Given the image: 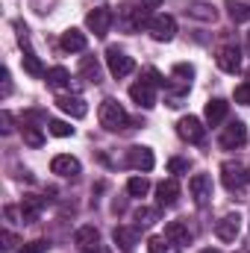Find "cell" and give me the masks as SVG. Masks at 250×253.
<instances>
[{"label": "cell", "instance_id": "1", "mask_svg": "<svg viewBox=\"0 0 250 253\" xmlns=\"http://www.w3.org/2000/svg\"><path fill=\"white\" fill-rule=\"evenodd\" d=\"M100 124L106 126V129H112V132H118V129H126L129 124V118H126L124 106L118 103V100H112V97H106L103 103H100Z\"/></svg>", "mask_w": 250, "mask_h": 253}, {"label": "cell", "instance_id": "2", "mask_svg": "<svg viewBox=\"0 0 250 253\" xmlns=\"http://www.w3.org/2000/svg\"><path fill=\"white\" fill-rule=\"evenodd\" d=\"M150 9L147 6H121V15H118V24L124 33H138L141 27L150 24Z\"/></svg>", "mask_w": 250, "mask_h": 253}, {"label": "cell", "instance_id": "3", "mask_svg": "<svg viewBox=\"0 0 250 253\" xmlns=\"http://www.w3.org/2000/svg\"><path fill=\"white\" fill-rule=\"evenodd\" d=\"M248 180H250V174L239 165V162H224V165H221V183H224L227 191L242 194L245 186H248Z\"/></svg>", "mask_w": 250, "mask_h": 253}, {"label": "cell", "instance_id": "4", "mask_svg": "<svg viewBox=\"0 0 250 253\" xmlns=\"http://www.w3.org/2000/svg\"><path fill=\"white\" fill-rule=\"evenodd\" d=\"M106 65H109V74H112L115 80H124V77H129V74L135 71L132 56H126L124 50H118V47H109V50H106Z\"/></svg>", "mask_w": 250, "mask_h": 253}, {"label": "cell", "instance_id": "5", "mask_svg": "<svg viewBox=\"0 0 250 253\" xmlns=\"http://www.w3.org/2000/svg\"><path fill=\"white\" fill-rule=\"evenodd\" d=\"M147 33L156 39V42H171L174 36H177V21L171 18V15H153L150 18V24H147Z\"/></svg>", "mask_w": 250, "mask_h": 253}, {"label": "cell", "instance_id": "6", "mask_svg": "<svg viewBox=\"0 0 250 253\" xmlns=\"http://www.w3.org/2000/svg\"><path fill=\"white\" fill-rule=\"evenodd\" d=\"M112 21H115V15H112V9H106V6H97L94 12H88V15H85V27H88L97 39H103V36L109 33Z\"/></svg>", "mask_w": 250, "mask_h": 253}, {"label": "cell", "instance_id": "7", "mask_svg": "<svg viewBox=\"0 0 250 253\" xmlns=\"http://www.w3.org/2000/svg\"><path fill=\"white\" fill-rule=\"evenodd\" d=\"M215 62H218V68L224 74H239L242 71V50L236 44H224V47H218Z\"/></svg>", "mask_w": 250, "mask_h": 253}, {"label": "cell", "instance_id": "8", "mask_svg": "<svg viewBox=\"0 0 250 253\" xmlns=\"http://www.w3.org/2000/svg\"><path fill=\"white\" fill-rule=\"evenodd\" d=\"M177 132H180V138H183V141H188V144H203V138H206V126L200 124V118H194V115L180 118Z\"/></svg>", "mask_w": 250, "mask_h": 253}, {"label": "cell", "instance_id": "9", "mask_svg": "<svg viewBox=\"0 0 250 253\" xmlns=\"http://www.w3.org/2000/svg\"><path fill=\"white\" fill-rule=\"evenodd\" d=\"M245 141H248V126H245V121H233V124L221 132V147L224 150H236Z\"/></svg>", "mask_w": 250, "mask_h": 253}, {"label": "cell", "instance_id": "10", "mask_svg": "<svg viewBox=\"0 0 250 253\" xmlns=\"http://www.w3.org/2000/svg\"><path fill=\"white\" fill-rule=\"evenodd\" d=\"M188 191H191V197H194L197 206H206V203L212 200V177H206V174H194L191 183H188Z\"/></svg>", "mask_w": 250, "mask_h": 253}, {"label": "cell", "instance_id": "11", "mask_svg": "<svg viewBox=\"0 0 250 253\" xmlns=\"http://www.w3.org/2000/svg\"><path fill=\"white\" fill-rule=\"evenodd\" d=\"M126 165L135 168V171H150L156 165V156L150 147H129L126 150Z\"/></svg>", "mask_w": 250, "mask_h": 253}, {"label": "cell", "instance_id": "12", "mask_svg": "<svg viewBox=\"0 0 250 253\" xmlns=\"http://www.w3.org/2000/svg\"><path fill=\"white\" fill-rule=\"evenodd\" d=\"M239 230H242V218H239V212H230V215H224V218L215 224V236H218L221 242H236Z\"/></svg>", "mask_w": 250, "mask_h": 253}, {"label": "cell", "instance_id": "13", "mask_svg": "<svg viewBox=\"0 0 250 253\" xmlns=\"http://www.w3.org/2000/svg\"><path fill=\"white\" fill-rule=\"evenodd\" d=\"M129 97H132L138 106H144V109H153V106H156V85H150L147 80H141V83L129 85Z\"/></svg>", "mask_w": 250, "mask_h": 253}, {"label": "cell", "instance_id": "14", "mask_svg": "<svg viewBox=\"0 0 250 253\" xmlns=\"http://www.w3.org/2000/svg\"><path fill=\"white\" fill-rule=\"evenodd\" d=\"M56 103H59V109H62L65 115H71V118H85L88 115V103L83 97H77V94H59Z\"/></svg>", "mask_w": 250, "mask_h": 253}, {"label": "cell", "instance_id": "15", "mask_svg": "<svg viewBox=\"0 0 250 253\" xmlns=\"http://www.w3.org/2000/svg\"><path fill=\"white\" fill-rule=\"evenodd\" d=\"M44 197H36V194H27L24 200H21V221L24 224H33V221H39V215H42V209H44Z\"/></svg>", "mask_w": 250, "mask_h": 253}, {"label": "cell", "instance_id": "16", "mask_svg": "<svg viewBox=\"0 0 250 253\" xmlns=\"http://www.w3.org/2000/svg\"><path fill=\"white\" fill-rule=\"evenodd\" d=\"M74 242H77V248L85 253L97 251L100 248V233L94 230V227H80L77 233H74Z\"/></svg>", "mask_w": 250, "mask_h": 253}, {"label": "cell", "instance_id": "17", "mask_svg": "<svg viewBox=\"0 0 250 253\" xmlns=\"http://www.w3.org/2000/svg\"><path fill=\"white\" fill-rule=\"evenodd\" d=\"M50 171L59 174V177H77V174H80V162H77L74 156H68V153H59V156H53Z\"/></svg>", "mask_w": 250, "mask_h": 253}, {"label": "cell", "instance_id": "18", "mask_svg": "<svg viewBox=\"0 0 250 253\" xmlns=\"http://www.w3.org/2000/svg\"><path fill=\"white\" fill-rule=\"evenodd\" d=\"M227 112H230V103H227V100H221V97H215V100H209V103H206L203 118H206V124H209V126H218L224 118H227Z\"/></svg>", "mask_w": 250, "mask_h": 253}, {"label": "cell", "instance_id": "19", "mask_svg": "<svg viewBox=\"0 0 250 253\" xmlns=\"http://www.w3.org/2000/svg\"><path fill=\"white\" fill-rule=\"evenodd\" d=\"M112 239H115V245H118L121 251H132V248L138 245L141 233H138V227H115Z\"/></svg>", "mask_w": 250, "mask_h": 253}, {"label": "cell", "instance_id": "20", "mask_svg": "<svg viewBox=\"0 0 250 253\" xmlns=\"http://www.w3.org/2000/svg\"><path fill=\"white\" fill-rule=\"evenodd\" d=\"M156 197H159V206H174L177 197H180V183L177 180H162L156 186Z\"/></svg>", "mask_w": 250, "mask_h": 253}, {"label": "cell", "instance_id": "21", "mask_svg": "<svg viewBox=\"0 0 250 253\" xmlns=\"http://www.w3.org/2000/svg\"><path fill=\"white\" fill-rule=\"evenodd\" d=\"M85 44H88V39H85V33H83V30L71 27V30H65V33H62V47H65V50L80 53V50H85Z\"/></svg>", "mask_w": 250, "mask_h": 253}, {"label": "cell", "instance_id": "22", "mask_svg": "<svg viewBox=\"0 0 250 253\" xmlns=\"http://www.w3.org/2000/svg\"><path fill=\"white\" fill-rule=\"evenodd\" d=\"M165 239H171L174 245L186 248L188 242H191V233H188V227L183 224V221H171V224L165 227Z\"/></svg>", "mask_w": 250, "mask_h": 253}, {"label": "cell", "instance_id": "23", "mask_svg": "<svg viewBox=\"0 0 250 253\" xmlns=\"http://www.w3.org/2000/svg\"><path fill=\"white\" fill-rule=\"evenodd\" d=\"M171 74H174V80H177V91H180V94H186L188 85H191V77H194V68H191L188 62H177Z\"/></svg>", "mask_w": 250, "mask_h": 253}, {"label": "cell", "instance_id": "24", "mask_svg": "<svg viewBox=\"0 0 250 253\" xmlns=\"http://www.w3.org/2000/svg\"><path fill=\"white\" fill-rule=\"evenodd\" d=\"M80 71H83V77L88 80V83H103V74H100V62L94 59V56H85L83 62H80Z\"/></svg>", "mask_w": 250, "mask_h": 253}, {"label": "cell", "instance_id": "25", "mask_svg": "<svg viewBox=\"0 0 250 253\" xmlns=\"http://www.w3.org/2000/svg\"><path fill=\"white\" fill-rule=\"evenodd\" d=\"M183 248L180 245H174L171 239H165V236H153L150 242H147V253H180Z\"/></svg>", "mask_w": 250, "mask_h": 253}, {"label": "cell", "instance_id": "26", "mask_svg": "<svg viewBox=\"0 0 250 253\" xmlns=\"http://www.w3.org/2000/svg\"><path fill=\"white\" fill-rule=\"evenodd\" d=\"M186 12L191 18H197V21H215V18H218V12H215L212 3H191Z\"/></svg>", "mask_w": 250, "mask_h": 253}, {"label": "cell", "instance_id": "27", "mask_svg": "<svg viewBox=\"0 0 250 253\" xmlns=\"http://www.w3.org/2000/svg\"><path fill=\"white\" fill-rule=\"evenodd\" d=\"M24 71H27L30 77H47V71H44L42 59H39L33 50H24Z\"/></svg>", "mask_w": 250, "mask_h": 253}, {"label": "cell", "instance_id": "28", "mask_svg": "<svg viewBox=\"0 0 250 253\" xmlns=\"http://www.w3.org/2000/svg\"><path fill=\"white\" fill-rule=\"evenodd\" d=\"M227 12H230V18H233L236 24H245V21H250V6H248V3L227 0Z\"/></svg>", "mask_w": 250, "mask_h": 253}, {"label": "cell", "instance_id": "29", "mask_svg": "<svg viewBox=\"0 0 250 253\" xmlns=\"http://www.w3.org/2000/svg\"><path fill=\"white\" fill-rule=\"evenodd\" d=\"M68 83H71V74H68L65 68H50V71H47V85H50V88H65Z\"/></svg>", "mask_w": 250, "mask_h": 253}, {"label": "cell", "instance_id": "30", "mask_svg": "<svg viewBox=\"0 0 250 253\" xmlns=\"http://www.w3.org/2000/svg\"><path fill=\"white\" fill-rule=\"evenodd\" d=\"M21 132H24V141H27L30 147H42V144H44V135L39 132V126H33V124L24 121V124H21Z\"/></svg>", "mask_w": 250, "mask_h": 253}, {"label": "cell", "instance_id": "31", "mask_svg": "<svg viewBox=\"0 0 250 253\" xmlns=\"http://www.w3.org/2000/svg\"><path fill=\"white\" fill-rule=\"evenodd\" d=\"M126 191H129V197H144V194L150 191L147 177H132V180L126 183Z\"/></svg>", "mask_w": 250, "mask_h": 253}, {"label": "cell", "instance_id": "32", "mask_svg": "<svg viewBox=\"0 0 250 253\" xmlns=\"http://www.w3.org/2000/svg\"><path fill=\"white\" fill-rule=\"evenodd\" d=\"M156 218H159V209H150V206H141V209L135 212V221L144 224V227H147V224H156Z\"/></svg>", "mask_w": 250, "mask_h": 253}, {"label": "cell", "instance_id": "33", "mask_svg": "<svg viewBox=\"0 0 250 253\" xmlns=\"http://www.w3.org/2000/svg\"><path fill=\"white\" fill-rule=\"evenodd\" d=\"M50 135H56V138H68V135H74V126L65 124V121H50Z\"/></svg>", "mask_w": 250, "mask_h": 253}, {"label": "cell", "instance_id": "34", "mask_svg": "<svg viewBox=\"0 0 250 253\" xmlns=\"http://www.w3.org/2000/svg\"><path fill=\"white\" fill-rule=\"evenodd\" d=\"M168 171H171V174H186V171H188V159H180V156H174V159L168 162Z\"/></svg>", "mask_w": 250, "mask_h": 253}, {"label": "cell", "instance_id": "35", "mask_svg": "<svg viewBox=\"0 0 250 253\" xmlns=\"http://www.w3.org/2000/svg\"><path fill=\"white\" fill-rule=\"evenodd\" d=\"M236 103H250V83L236 88Z\"/></svg>", "mask_w": 250, "mask_h": 253}, {"label": "cell", "instance_id": "36", "mask_svg": "<svg viewBox=\"0 0 250 253\" xmlns=\"http://www.w3.org/2000/svg\"><path fill=\"white\" fill-rule=\"evenodd\" d=\"M21 253H47V242H30V245H24Z\"/></svg>", "mask_w": 250, "mask_h": 253}, {"label": "cell", "instance_id": "37", "mask_svg": "<svg viewBox=\"0 0 250 253\" xmlns=\"http://www.w3.org/2000/svg\"><path fill=\"white\" fill-rule=\"evenodd\" d=\"M15 30H18V42H21V47H27V42H30V36H27V24L15 21Z\"/></svg>", "mask_w": 250, "mask_h": 253}, {"label": "cell", "instance_id": "38", "mask_svg": "<svg viewBox=\"0 0 250 253\" xmlns=\"http://www.w3.org/2000/svg\"><path fill=\"white\" fill-rule=\"evenodd\" d=\"M15 245H18V236L15 233H3V251H15Z\"/></svg>", "mask_w": 250, "mask_h": 253}, {"label": "cell", "instance_id": "39", "mask_svg": "<svg viewBox=\"0 0 250 253\" xmlns=\"http://www.w3.org/2000/svg\"><path fill=\"white\" fill-rule=\"evenodd\" d=\"M9 91H12V83H9V71L3 68V97H9Z\"/></svg>", "mask_w": 250, "mask_h": 253}, {"label": "cell", "instance_id": "40", "mask_svg": "<svg viewBox=\"0 0 250 253\" xmlns=\"http://www.w3.org/2000/svg\"><path fill=\"white\" fill-rule=\"evenodd\" d=\"M3 132H12V115L3 112Z\"/></svg>", "mask_w": 250, "mask_h": 253}, {"label": "cell", "instance_id": "41", "mask_svg": "<svg viewBox=\"0 0 250 253\" xmlns=\"http://www.w3.org/2000/svg\"><path fill=\"white\" fill-rule=\"evenodd\" d=\"M3 215H6L9 221H15V218H18V209H15V206H6V209H3Z\"/></svg>", "mask_w": 250, "mask_h": 253}, {"label": "cell", "instance_id": "42", "mask_svg": "<svg viewBox=\"0 0 250 253\" xmlns=\"http://www.w3.org/2000/svg\"><path fill=\"white\" fill-rule=\"evenodd\" d=\"M162 0H141V6H147V9H153V6H159Z\"/></svg>", "mask_w": 250, "mask_h": 253}, {"label": "cell", "instance_id": "43", "mask_svg": "<svg viewBox=\"0 0 250 253\" xmlns=\"http://www.w3.org/2000/svg\"><path fill=\"white\" fill-rule=\"evenodd\" d=\"M200 253H221V251H215V248H206V251H200Z\"/></svg>", "mask_w": 250, "mask_h": 253}, {"label": "cell", "instance_id": "44", "mask_svg": "<svg viewBox=\"0 0 250 253\" xmlns=\"http://www.w3.org/2000/svg\"><path fill=\"white\" fill-rule=\"evenodd\" d=\"M97 253H109V251H106V248H97Z\"/></svg>", "mask_w": 250, "mask_h": 253}, {"label": "cell", "instance_id": "45", "mask_svg": "<svg viewBox=\"0 0 250 253\" xmlns=\"http://www.w3.org/2000/svg\"><path fill=\"white\" fill-rule=\"evenodd\" d=\"M248 83H250V68H248Z\"/></svg>", "mask_w": 250, "mask_h": 253}]
</instances>
